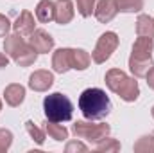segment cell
Returning <instances> with one entry per match:
<instances>
[{"label": "cell", "mask_w": 154, "mask_h": 153, "mask_svg": "<svg viewBox=\"0 0 154 153\" xmlns=\"http://www.w3.org/2000/svg\"><path fill=\"white\" fill-rule=\"evenodd\" d=\"M111 108V99L102 88H86L79 97V110L88 121L106 119Z\"/></svg>", "instance_id": "1"}, {"label": "cell", "mask_w": 154, "mask_h": 153, "mask_svg": "<svg viewBox=\"0 0 154 153\" xmlns=\"http://www.w3.org/2000/svg\"><path fill=\"white\" fill-rule=\"evenodd\" d=\"M104 81H106V86H108L113 94H116L122 101H125V103H133V101H136L138 96H140L138 81H136L134 77L127 76V74H125L124 70H120V69H109V70L106 72Z\"/></svg>", "instance_id": "2"}, {"label": "cell", "mask_w": 154, "mask_h": 153, "mask_svg": "<svg viewBox=\"0 0 154 153\" xmlns=\"http://www.w3.org/2000/svg\"><path fill=\"white\" fill-rule=\"evenodd\" d=\"M152 49H154L152 38H145V36L136 38L134 45H133V52L129 56V70L133 72L134 77H145L147 72L154 67Z\"/></svg>", "instance_id": "3"}, {"label": "cell", "mask_w": 154, "mask_h": 153, "mask_svg": "<svg viewBox=\"0 0 154 153\" xmlns=\"http://www.w3.org/2000/svg\"><path fill=\"white\" fill-rule=\"evenodd\" d=\"M4 50L18 67H31L38 60V52L31 47V43H27L25 38L22 34H18V33H13V34L5 36V40H4Z\"/></svg>", "instance_id": "4"}, {"label": "cell", "mask_w": 154, "mask_h": 153, "mask_svg": "<svg viewBox=\"0 0 154 153\" xmlns=\"http://www.w3.org/2000/svg\"><path fill=\"white\" fill-rule=\"evenodd\" d=\"M43 112H45L47 121L66 122L74 115V105L68 99V96H65L61 92H54L43 99Z\"/></svg>", "instance_id": "5"}, {"label": "cell", "mask_w": 154, "mask_h": 153, "mask_svg": "<svg viewBox=\"0 0 154 153\" xmlns=\"http://www.w3.org/2000/svg\"><path fill=\"white\" fill-rule=\"evenodd\" d=\"M111 126L106 122H93V121H77L72 126V133L84 139L88 142H99L100 139H104L106 135H109Z\"/></svg>", "instance_id": "6"}, {"label": "cell", "mask_w": 154, "mask_h": 153, "mask_svg": "<svg viewBox=\"0 0 154 153\" xmlns=\"http://www.w3.org/2000/svg\"><path fill=\"white\" fill-rule=\"evenodd\" d=\"M118 43H120L118 34L113 33V31H106L104 34H100V38L97 40V45H95V49H93V52H91V60H93L97 65L106 63V61L111 58V54L116 50Z\"/></svg>", "instance_id": "7"}, {"label": "cell", "mask_w": 154, "mask_h": 153, "mask_svg": "<svg viewBox=\"0 0 154 153\" xmlns=\"http://www.w3.org/2000/svg\"><path fill=\"white\" fill-rule=\"evenodd\" d=\"M29 43L38 54H47L54 49V38L45 29H34V33L29 36Z\"/></svg>", "instance_id": "8"}, {"label": "cell", "mask_w": 154, "mask_h": 153, "mask_svg": "<svg viewBox=\"0 0 154 153\" xmlns=\"http://www.w3.org/2000/svg\"><path fill=\"white\" fill-rule=\"evenodd\" d=\"M95 18L100 24H109L116 15H118V7H116L115 0H99L95 4V11H93Z\"/></svg>", "instance_id": "9"}, {"label": "cell", "mask_w": 154, "mask_h": 153, "mask_svg": "<svg viewBox=\"0 0 154 153\" xmlns=\"http://www.w3.org/2000/svg\"><path fill=\"white\" fill-rule=\"evenodd\" d=\"M34 27H36V22H34V15L31 11H22L13 24V31L22 34L23 38H29L34 33Z\"/></svg>", "instance_id": "10"}, {"label": "cell", "mask_w": 154, "mask_h": 153, "mask_svg": "<svg viewBox=\"0 0 154 153\" xmlns=\"http://www.w3.org/2000/svg\"><path fill=\"white\" fill-rule=\"evenodd\" d=\"M54 85V74L48 70H34L29 77V86L34 92H47Z\"/></svg>", "instance_id": "11"}, {"label": "cell", "mask_w": 154, "mask_h": 153, "mask_svg": "<svg viewBox=\"0 0 154 153\" xmlns=\"http://www.w3.org/2000/svg\"><path fill=\"white\" fill-rule=\"evenodd\" d=\"M52 69L57 74H65L72 69V49H57L52 56Z\"/></svg>", "instance_id": "12"}, {"label": "cell", "mask_w": 154, "mask_h": 153, "mask_svg": "<svg viewBox=\"0 0 154 153\" xmlns=\"http://www.w3.org/2000/svg\"><path fill=\"white\" fill-rule=\"evenodd\" d=\"M4 99L9 106H20L25 99V88L20 83H11L4 90Z\"/></svg>", "instance_id": "13"}, {"label": "cell", "mask_w": 154, "mask_h": 153, "mask_svg": "<svg viewBox=\"0 0 154 153\" xmlns=\"http://www.w3.org/2000/svg\"><path fill=\"white\" fill-rule=\"evenodd\" d=\"M74 15H75V11H74V4L70 0H57L56 2V16H54V20L57 24H61V25L70 24Z\"/></svg>", "instance_id": "14"}, {"label": "cell", "mask_w": 154, "mask_h": 153, "mask_svg": "<svg viewBox=\"0 0 154 153\" xmlns=\"http://www.w3.org/2000/svg\"><path fill=\"white\" fill-rule=\"evenodd\" d=\"M56 16V2L52 0H39L36 5V18L41 24H48L52 22Z\"/></svg>", "instance_id": "15"}, {"label": "cell", "mask_w": 154, "mask_h": 153, "mask_svg": "<svg viewBox=\"0 0 154 153\" xmlns=\"http://www.w3.org/2000/svg\"><path fill=\"white\" fill-rule=\"evenodd\" d=\"M136 34L154 40V18L149 15H140L136 20Z\"/></svg>", "instance_id": "16"}, {"label": "cell", "mask_w": 154, "mask_h": 153, "mask_svg": "<svg viewBox=\"0 0 154 153\" xmlns=\"http://www.w3.org/2000/svg\"><path fill=\"white\" fill-rule=\"evenodd\" d=\"M43 124H45V132H47V135H48L50 139H54V141H57V142L68 139V130H66L63 124L54 122V121H47V122H43Z\"/></svg>", "instance_id": "17"}, {"label": "cell", "mask_w": 154, "mask_h": 153, "mask_svg": "<svg viewBox=\"0 0 154 153\" xmlns=\"http://www.w3.org/2000/svg\"><path fill=\"white\" fill-rule=\"evenodd\" d=\"M91 63V56L84 49H72V69L86 70Z\"/></svg>", "instance_id": "18"}, {"label": "cell", "mask_w": 154, "mask_h": 153, "mask_svg": "<svg viewBox=\"0 0 154 153\" xmlns=\"http://www.w3.org/2000/svg\"><path fill=\"white\" fill-rule=\"evenodd\" d=\"M120 13H138L143 9V0H115Z\"/></svg>", "instance_id": "19"}, {"label": "cell", "mask_w": 154, "mask_h": 153, "mask_svg": "<svg viewBox=\"0 0 154 153\" xmlns=\"http://www.w3.org/2000/svg\"><path fill=\"white\" fill-rule=\"evenodd\" d=\"M95 148H97V151H100V153H115L120 150V142L116 139H111V137L106 135L104 139L95 142Z\"/></svg>", "instance_id": "20"}, {"label": "cell", "mask_w": 154, "mask_h": 153, "mask_svg": "<svg viewBox=\"0 0 154 153\" xmlns=\"http://www.w3.org/2000/svg\"><path fill=\"white\" fill-rule=\"evenodd\" d=\"M136 153H154V135H143L134 142Z\"/></svg>", "instance_id": "21"}, {"label": "cell", "mask_w": 154, "mask_h": 153, "mask_svg": "<svg viewBox=\"0 0 154 153\" xmlns=\"http://www.w3.org/2000/svg\"><path fill=\"white\" fill-rule=\"evenodd\" d=\"M25 130H27V133L34 139V142H36V144L41 146V144L45 142V132H43L41 128H38L32 121H27V122H25Z\"/></svg>", "instance_id": "22"}, {"label": "cell", "mask_w": 154, "mask_h": 153, "mask_svg": "<svg viewBox=\"0 0 154 153\" xmlns=\"http://www.w3.org/2000/svg\"><path fill=\"white\" fill-rule=\"evenodd\" d=\"M75 5H77V13L82 18L91 16L93 11H95V0H75Z\"/></svg>", "instance_id": "23"}, {"label": "cell", "mask_w": 154, "mask_h": 153, "mask_svg": "<svg viewBox=\"0 0 154 153\" xmlns=\"http://www.w3.org/2000/svg\"><path fill=\"white\" fill-rule=\"evenodd\" d=\"M13 144V133L5 128H0V151H7Z\"/></svg>", "instance_id": "24"}, {"label": "cell", "mask_w": 154, "mask_h": 153, "mask_svg": "<svg viewBox=\"0 0 154 153\" xmlns=\"http://www.w3.org/2000/svg\"><path fill=\"white\" fill-rule=\"evenodd\" d=\"M11 22H9V18L5 16V15H0V38H4V36H7L9 34V31H11Z\"/></svg>", "instance_id": "25"}, {"label": "cell", "mask_w": 154, "mask_h": 153, "mask_svg": "<svg viewBox=\"0 0 154 153\" xmlns=\"http://www.w3.org/2000/svg\"><path fill=\"white\" fill-rule=\"evenodd\" d=\"M65 151H66V153H74V151H81V153H84V151H88V148H86V146H84L82 142L72 141V142H68V144H66Z\"/></svg>", "instance_id": "26"}, {"label": "cell", "mask_w": 154, "mask_h": 153, "mask_svg": "<svg viewBox=\"0 0 154 153\" xmlns=\"http://www.w3.org/2000/svg\"><path fill=\"white\" fill-rule=\"evenodd\" d=\"M145 79H147V85H149V88H152V90H154V67L149 70V72H147Z\"/></svg>", "instance_id": "27"}, {"label": "cell", "mask_w": 154, "mask_h": 153, "mask_svg": "<svg viewBox=\"0 0 154 153\" xmlns=\"http://www.w3.org/2000/svg\"><path fill=\"white\" fill-rule=\"evenodd\" d=\"M7 65H9V56L0 52V69H4V67H7Z\"/></svg>", "instance_id": "28"}, {"label": "cell", "mask_w": 154, "mask_h": 153, "mask_svg": "<svg viewBox=\"0 0 154 153\" xmlns=\"http://www.w3.org/2000/svg\"><path fill=\"white\" fill-rule=\"evenodd\" d=\"M151 114H152V119H154V106L151 108Z\"/></svg>", "instance_id": "29"}, {"label": "cell", "mask_w": 154, "mask_h": 153, "mask_svg": "<svg viewBox=\"0 0 154 153\" xmlns=\"http://www.w3.org/2000/svg\"><path fill=\"white\" fill-rule=\"evenodd\" d=\"M0 110H2V101H0Z\"/></svg>", "instance_id": "30"}, {"label": "cell", "mask_w": 154, "mask_h": 153, "mask_svg": "<svg viewBox=\"0 0 154 153\" xmlns=\"http://www.w3.org/2000/svg\"><path fill=\"white\" fill-rule=\"evenodd\" d=\"M152 135H154V132H152Z\"/></svg>", "instance_id": "31"}]
</instances>
